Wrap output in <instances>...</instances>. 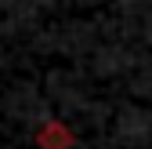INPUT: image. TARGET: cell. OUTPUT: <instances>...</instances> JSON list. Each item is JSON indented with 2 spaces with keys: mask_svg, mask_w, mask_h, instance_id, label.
Listing matches in <instances>:
<instances>
[{
  "mask_svg": "<svg viewBox=\"0 0 152 149\" xmlns=\"http://www.w3.org/2000/svg\"><path fill=\"white\" fill-rule=\"evenodd\" d=\"M72 142H76V135L62 120H47V124H40V131H36V145L40 149H72Z\"/></svg>",
  "mask_w": 152,
  "mask_h": 149,
  "instance_id": "6da1fadb",
  "label": "cell"
}]
</instances>
